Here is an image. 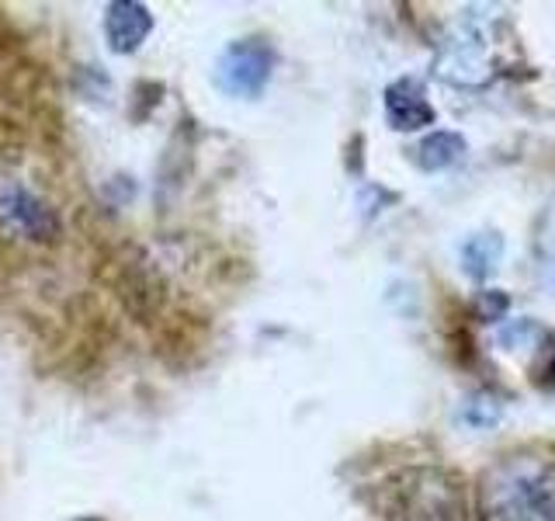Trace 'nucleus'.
I'll return each instance as SVG.
<instances>
[{
  "label": "nucleus",
  "instance_id": "9b49d317",
  "mask_svg": "<svg viewBox=\"0 0 555 521\" xmlns=\"http://www.w3.org/2000/svg\"><path fill=\"white\" fill-rule=\"evenodd\" d=\"M552 379H555V358H552Z\"/></svg>",
  "mask_w": 555,
  "mask_h": 521
},
{
  "label": "nucleus",
  "instance_id": "423d86ee",
  "mask_svg": "<svg viewBox=\"0 0 555 521\" xmlns=\"http://www.w3.org/2000/svg\"><path fill=\"white\" fill-rule=\"evenodd\" d=\"M150 31H153V14L150 8L135 4V0H115L104 11V39H108V49L118 52V56L135 52L146 42Z\"/></svg>",
  "mask_w": 555,
  "mask_h": 521
},
{
  "label": "nucleus",
  "instance_id": "7ed1b4c3",
  "mask_svg": "<svg viewBox=\"0 0 555 521\" xmlns=\"http://www.w3.org/2000/svg\"><path fill=\"white\" fill-rule=\"evenodd\" d=\"M496 56H500L496 25L490 17L465 14L441 39L434 74L455 87H482L496 77Z\"/></svg>",
  "mask_w": 555,
  "mask_h": 521
},
{
  "label": "nucleus",
  "instance_id": "f03ea898",
  "mask_svg": "<svg viewBox=\"0 0 555 521\" xmlns=\"http://www.w3.org/2000/svg\"><path fill=\"white\" fill-rule=\"evenodd\" d=\"M382 521H468V500L448 469L416 466L386 483Z\"/></svg>",
  "mask_w": 555,
  "mask_h": 521
},
{
  "label": "nucleus",
  "instance_id": "20e7f679",
  "mask_svg": "<svg viewBox=\"0 0 555 521\" xmlns=\"http://www.w3.org/2000/svg\"><path fill=\"white\" fill-rule=\"evenodd\" d=\"M274 69V52L260 39H243L225 46L216 63V84L230 98H257L268 87Z\"/></svg>",
  "mask_w": 555,
  "mask_h": 521
},
{
  "label": "nucleus",
  "instance_id": "9d476101",
  "mask_svg": "<svg viewBox=\"0 0 555 521\" xmlns=\"http://www.w3.org/2000/svg\"><path fill=\"white\" fill-rule=\"evenodd\" d=\"M542 260H545V268H548L552 278H555V205L548 208V216H545V230H542Z\"/></svg>",
  "mask_w": 555,
  "mask_h": 521
},
{
  "label": "nucleus",
  "instance_id": "1a4fd4ad",
  "mask_svg": "<svg viewBox=\"0 0 555 521\" xmlns=\"http://www.w3.org/2000/svg\"><path fill=\"white\" fill-rule=\"evenodd\" d=\"M496 254H500V243L493 237H479V240H473L465 247V260H468L465 268L473 271V275H486V271L493 268V257Z\"/></svg>",
  "mask_w": 555,
  "mask_h": 521
},
{
  "label": "nucleus",
  "instance_id": "f257e3e1",
  "mask_svg": "<svg viewBox=\"0 0 555 521\" xmlns=\"http://www.w3.org/2000/svg\"><path fill=\"white\" fill-rule=\"evenodd\" d=\"M479 521H555V459L511 452L479 480Z\"/></svg>",
  "mask_w": 555,
  "mask_h": 521
},
{
  "label": "nucleus",
  "instance_id": "0eeeda50",
  "mask_svg": "<svg viewBox=\"0 0 555 521\" xmlns=\"http://www.w3.org/2000/svg\"><path fill=\"white\" fill-rule=\"evenodd\" d=\"M386 118L399 132H413V129L430 126L434 109L424 94V84L413 77H399L396 84H389L386 87Z\"/></svg>",
  "mask_w": 555,
  "mask_h": 521
},
{
  "label": "nucleus",
  "instance_id": "39448f33",
  "mask_svg": "<svg viewBox=\"0 0 555 521\" xmlns=\"http://www.w3.org/2000/svg\"><path fill=\"white\" fill-rule=\"evenodd\" d=\"M0 230L17 240L42 243L56 237V216L25 181L0 174Z\"/></svg>",
  "mask_w": 555,
  "mask_h": 521
},
{
  "label": "nucleus",
  "instance_id": "6e6552de",
  "mask_svg": "<svg viewBox=\"0 0 555 521\" xmlns=\"http://www.w3.org/2000/svg\"><path fill=\"white\" fill-rule=\"evenodd\" d=\"M462 153H465V143L459 132H434L416 147V164L424 170H441L455 164Z\"/></svg>",
  "mask_w": 555,
  "mask_h": 521
},
{
  "label": "nucleus",
  "instance_id": "f8f14e48",
  "mask_svg": "<svg viewBox=\"0 0 555 521\" xmlns=\"http://www.w3.org/2000/svg\"><path fill=\"white\" fill-rule=\"evenodd\" d=\"M83 521H94V518H83Z\"/></svg>",
  "mask_w": 555,
  "mask_h": 521
}]
</instances>
